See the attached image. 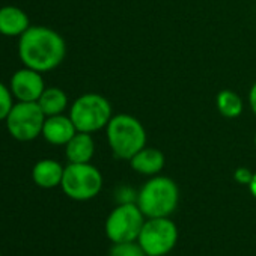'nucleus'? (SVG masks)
<instances>
[{
	"mask_svg": "<svg viewBox=\"0 0 256 256\" xmlns=\"http://www.w3.org/2000/svg\"><path fill=\"white\" fill-rule=\"evenodd\" d=\"M18 56L24 66L44 74L64 62L66 44L56 30L47 26H30L18 40Z\"/></svg>",
	"mask_w": 256,
	"mask_h": 256,
	"instance_id": "1",
	"label": "nucleus"
},
{
	"mask_svg": "<svg viewBox=\"0 0 256 256\" xmlns=\"http://www.w3.org/2000/svg\"><path fill=\"white\" fill-rule=\"evenodd\" d=\"M107 144L113 156L130 162L144 146H146V130L144 124L128 113L112 116L106 126Z\"/></svg>",
	"mask_w": 256,
	"mask_h": 256,
	"instance_id": "2",
	"label": "nucleus"
},
{
	"mask_svg": "<svg viewBox=\"0 0 256 256\" xmlns=\"http://www.w3.org/2000/svg\"><path fill=\"white\" fill-rule=\"evenodd\" d=\"M180 190L174 180L156 175L138 193V205L146 218L169 217L178 206Z\"/></svg>",
	"mask_w": 256,
	"mask_h": 256,
	"instance_id": "3",
	"label": "nucleus"
},
{
	"mask_svg": "<svg viewBox=\"0 0 256 256\" xmlns=\"http://www.w3.org/2000/svg\"><path fill=\"white\" fill-rule=\"evenodd\" d=\"M112 116L110 101L95 92L80 95L70 107V118L77 132L82 133L92 134L102 130L110 122Z\"/></svg>",
	"mask_w": 256,
	"mask_h": 256,
	"instance_id": "4",
	"label": "nucleus"
},
{
	"mask_svg": "<svg viewBox=\"0 0 256 256\" xmlns=\"http://www.w3.org/2000/svg\"><path fill=\"white\" fill-rule=\"evenodd\" d=\"M60 187L72 200H89L101 192L102 175L90 163H70L64 170Z\"/></svg>",
	"mask_w": 256,
	"mask_h": 256,
	"instance_id": "5",
	"label": "nucleus"
},
{
	"mask_svg": "<svg viewBox=\"0 0 256 256\" xmlns=\"http://www.w3.org/2000/svg\"><path fill=\"white\" fill-rule=\"evenodd\" d=\"M145 223V214L134 202L119 204L106 220V235L112 242L136 241Z\"/></svg>",
	"mask_w": 256,
	"mask_h": 256,
	"instance_id": "6",
	"label": "nucleus"
},
{
	"mask_svg": "<svg viewBox=\"0 0 256 256\" xmlns=\"http://www.w3.org/2000/svg\"><path fill=\"white\" fill-rule=\"evenodd\" d=\"M46 114L38 102L18 101L5 119L8 133L18 142H32L42 134Z\"/></svg>",
	"mask_w": 256,
	"mask_h": 256,
	"instance_id": "7",
	"label": "nucleus"
},
{
	"mask_svg": "<svg viewBox=\"0 0 256 256\" xmlns=\"http://www.w3.org/2000/svg\"><path fill=\"white\" fill-rule=\"evenodd\" d=\"M178 241V228L169 217H154L144 223L138 242L148 256L168 254Z\"/></svg>",
	"mask_w": 256,
	"mask_h": 256,
	"instance_id": "8",
	"label": "nucleus"
},
{
	"mask_svg": "<svg viewBox=\"0 0 256 256\" xmlns=\"http://www.w3.org/2000/svg\"><path fill=\"white\" fill-rule=\"evenodd\" d=\"M10 89L18 101L36 102L46 89L44 77L41 72L28 66L16 71L10 82Z\"/></svg>",
	"mask_w": 256,
	"mask_h": 256,
	"instance_id": "9",
	"label": "nucleus"
},
{
	"mask_svg": "<svg viewBox=\"0 0 256 256\" xmlns=\"http://www.w3.org/2000/svg\"><path fill=\"white\" fill-rule=\"evenodd\" d=\"M76 133H77V128H76L74 122L71 120L70 114L65 116L62 113V114H54V116L46 118L41 136L50 145L65 146L72 139V136Z\"/></svg>",
	"mask_w": 256,
	"mask_h": 256,
	"instance_id": "10",
	"label": "nucleus"
},
{
	"mask_svg": "<svg viewBox=\"0 0 256 256\" xmlns=\"http://www.w3.org/2000/svg\"><path fill=\"white\" fill-rule=\"evenodd\" d=\"M29 28V16L22 8L12 5L0 8V35L20 38Z\"/></svg>",
	"mask_w": 256,
	"mask_h": 256,
	"instance_id": "11",
	"label": "nucleus"
},
{
	"mask_svg": "<svg viewBox=\"0 0 256 256\" xmlns=\"http://www.w3.org/2000/svg\"><path fill=\"white\" fill-rule=\"evenodd\" d=\"M128 163H130V166L134 172H138L140 175L156 176L163 170L166 158L160 150L151 148V146H144Z\"/></svg>",
	"mask_w": 256,
	"mask_h": 256,
	"instance_id": "12",
	"label": "nucleus"
},
{
	"mask_svg": "<svg viewBox=\"0 0 256 256\" xmlns=\"http://www.w3.org/2000/svg\"><path fill=\"white\" fill-rule=\"evenodd\" d=\"M65 168L52 158H44L35 163L32 169V180L41 188H54L60 186Z\"/></svg>",
	"mask_w": 256,
	"mask_h": 256,
	"instance_id": "13",
	"label": "nucleus"
},
{
	"mask_svg": "<svg viewBox=\"0 0 256 256\" xmlns=\"http://www.w3.org/2000/svg\"><path fill=\"white\" fill-rule=\"evenodd\" d=\"M95 154V142L92 134L77 132L65 145V156L70 163H90Z\"/></svg>",
	"mask_w": 256,
	"mask_h": 256,
	"instance_id": "14",
	"label": "nucleus"
},
{
	"mask_svg": "<svg viewBox=\"0 0 256 256\" xmlns=\"http://www.w3.org/2000/svg\"><path fill=\"white\" fill-rule=\"evenodd\" d=\"M36 102L46 116L62 114L68 107V95L60 88H46Z\"/></svg>",
	"mask_w": 256,
	"mask_h": 256,
	"instance_id": "15",
	"label": "nucleus"
},
{
	"mask_svg": "<svg viewBox=\"0 0 256 256\" xmlns=\"http://www.w3.org/2000/svg\"><path fill=\"white\" fill-rule=\"evenodd\" d=\"M216 107L223 118L235 119L241 116L244 110V102H242V98L235 90L223 89L216 96Z\"/></svg>",
	"mask_w": 256,
	"mask_h": 256,
	"instance_id": "16",
	"label": "nucleus"
},
{
	"mask_svg": "<svg viewBox=\"0 0 256 256\" xmlns=\"http://www.w3.org/2000/svg\"><path fill=\"white\" fill-rule=\"evenodd\" d=\"M108 256H148L142 246L136 241H125V242H113Z\"/></svg>",
	"mask_w": 256,
	"mask_h": 256,
	"instance_id": "17",
	"label": "nucleus"
},
{
	"mask_svg": "<svg viewBox=\"0 0 256 256\" xmlns=\"http://www.w3.org/2000/svg\"><path fill=\"white\" fill-rule=\"evenodd\" d=\"M14 107V95L5 83L0 82V120H5Z\"/></svg>",
	"mask_w": 256,
	"mask_h": 256,
	"instance_id": "18",
	"label": "nucleus"
},
{
	"mask_svg": "<svg viewBox=\"0 0 256 256\" xmlns=\"http://www.w3.org/2000/svg\"><path fill=\"white\" fill-rule=\"evenodd\" d=\"M253 178V172L248 168H236L234 172V180L241 186H248Z\"/></svg>",
	"mask_w": 256,
	"mask_h": 256,
	"instance_id": "19",
	"label": "nucleus"
},
{
	"mask_svg": "<svg viewBox=\"0 0 256 256\" xmlns=\"http://www.w3.org/2000/svg\"><path fill=\"white\" fill-rule=\"evenodd\" d=\"M248 106H250L253 114H256V82L252 84V88L248 90Z\"/></svg>",
	"mask_w": 256,
	"mask_h": 256,
	"instance_id": "20",
	"label": "nucleus"
},
{
	"mask_svg": "<svg viewBox=\"0 0 256 256\" xmlns=\"http://www.w3.org/2000/svg\"><path fill=\"white\" fill-rule=\"evenodd\" d=\"M248 190H250L252 196L256 198V172L253 174V178H252V181H250V184H248Z\"/></svg>",
	"mask_w": 256,
	"mask_h": 256,
	"instance_id": "21",
	"label": "nucleus"
},
{
	"mask_svg": "<svg viewBox=\"0 0 256 256\" xmlns=\"http://www.w3.org/2000/svg\"><path fill=\"white\" fill-rule=\"evenodd\" d=\"M254 146H256V134H254Z\"/></svg>",
	"mask_w": 256,
	"mask_h": 256,
	"instance_id": "22",
	"label": "nucleus"
},
{
	"mask_svg": "<svg viewBox=\"0 0 256 256\" xmlns=\"http://www.w3.org/2000/svg\"><path fill=\"white\" fill-rule=\"evenodd\" d=\"M0 256H2V254H0Z\"/></svg>",
	"mask_w": 256,
	"mask_h": 256,
	"instance_id": "23",
	"label": "nucleus"
}]
</instances>
